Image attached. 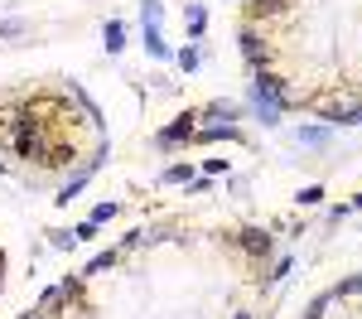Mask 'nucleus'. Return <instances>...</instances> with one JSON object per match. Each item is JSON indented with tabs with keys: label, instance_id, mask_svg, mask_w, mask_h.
Wrapping results in <instances>:
<instances>
[{
	"label": "nucleus",
	"instance_id": "1",
	"mask_svg": "<svg viewBox=\"0 0 362 319\" xmlns=\"http://www.w3.org/2000/svg\"><path fill=\"white\" fill-rule=\"evenodd\" d=\"M251 97H256V112L266 116V121H276V116H280V92H276L271 78H256V83H251Z\"/></svg>",
	"mask_w": 362,
	"mask_h": 319
},
{
	"label": "nucleus",
	"instance_id": "2",
	"mask_svg": "<svg viewBox=\"0 0 362 319\" xmlns=\"http://www.w3.org/2000/svg\"><path fill=\"white\" fill-rule=\"evenodd\" d=\"M194 131H198L194 116H179V121H174V126H165L155 141H160V145H184V141H194Z\"/></svg>",
	"mask_w": 362,
	"mask_h": 319
},
{
	"label": "nucleus",
	"instance_id": "3",
	"mask_svg": "<svg viewBox=\"0 0 362 319\" xmlns=\"http://www.w3.org/2000/svg\"><path fill=\"white\" fill-rule=\"evenodd\" d=\"M242 54H247L251 68H261V63L271 58V49H266V39H261L256 29H242Z\"/></svg>",
	"mask_w": 362,
	"mask_h": 319
},
{
	"label": "nucleus",
	"instance_id": "4",
	"mask_svg": "<svg viewBox=\"0 0 362 319\" xmlns=\"http://www.w3.org/2000/svg\"><path fill=\"white\" fill-rule=\"evenodd\" d=\"M198 145H213V141H237V126H198L194 131Z\"/></svg>",
	"mask_w": 362,
	"mask_h": 319
},
{
	"label": "nucleus",
	"instance_id": "5",
	"mask_svg": "<svg viewBox=\"0 0 362 319\" xmlns=\"http://www.w3.org/2000/svg\"><path fill=\"white\" fill-rule=\"evenodd\" d=\"M242 247H247L251 257H261V252H271V232H261V228H247V232H242Z\"/></svg>",
	"mask_w": 362,
	"mask_h": 319
},
{
	"label": "nucleus",
	"instance_id": "6",
	"mask_svg": "<svg viewBox=\"0 0 362 319\" xmlns=\"http://www.w3.org/2000/svg\"><path fill=\"white\" fill-rule=\"evenodd\" d=\"M102 34H107V49H112V54H121V49H126V25H121V20H112Z\"/></svg>",
	"mask_w": 362,
	"mask_h": 319
},
{
	"label": "nucleus",
	"instance_id": "7",
	"mask_svg": "<svg viewBox=\"0 0 362 319\" xmlns=\"http://www.w3.org/2000/svg\"><path fill=\"white\" fill-rule=\"evenodd\" d=\"M145 49H150V58H169V44L160 39V29H145Z\"/></svg>",
	"mask_w": 362,
	"mask_h": 319
},
{
	"label": "nucleus",
	"instance_id": "8",
	"mask_svg": "<svg viewBox=\"0 0 362 319\" xmlns=\"http://www.w3.org/2000/svg\"><path fill=\"white\" fill-rule=\"evenodd\" d=\"M116 257H121V252H102V257L92 261V266H87L83 276H102V271H107V266H116Z\"/></svg>",
	"mask_w": 362,
	"mask_h": 319
},
{
	"label": "nucleus",
	"instance_id": "9",
	"mask_svg": "<svg viewBox=\"0 0 362 319\" xmlns=\"http://www.w3.org/2000/svg\"><path fill=\"white\" fill-rule=\"evenodd\" d=\"M184 179H194V170H189V165H174V170L160 174V184H184Z\"/></svg>",
	"mask_w": 362,
	"mask_h": 319
},
{
	"label": "nucleus",
	"instance_id": "10",
	"mask_svg": "<svg viewBox=\"0 0 362 319\" xmlns=\"http://www.w3.org/2000/svg\"><path fill=\"white\" fill-rule=\"evenodd\" d=\"M184 25H189V34H203V29H208V15H203L198 5H189V20H184Z\"/></svg>",
	"mask_w": 362,
	"mask_h": 319
},
{
	"label": "nucleus",
	"instance_id": "11",
	"mask_svg": "<svg viewBox=\"0 0 362 319\" xmlns=\"http://www.w3.org/2000/svg\"><path fill=\"white\" fill-rule=\"evenodd\" d=\"M251 10H256V15H280L285 0H251Z\"/></svg>",
	"mask_w": 362,
	"mask_h": 319
},
{
	"label": "nucleus",
	"instance_id": "12",
	"mask_svg": "<svg viewBox=\"0 0 362 319\" xmlns=\"http://www.w3.org/2000/svg\"><path fill=\"white\" fill-rule=\"evenodd\" d=\"M73 237H78V242H92V237H97V223H92V218H87V223H78V228H73Z\"/></svg>",
	"mask_w": 362,
	"mask_h": 319
},
{
	"label": "nucleus",
	"instance_id": "13",
	"mask_svg": "<svg viewBox=\"0 0 362 319\" xmlns=\"http://www.w3.org/2000/svg\"><path fill=\"white\" fill-rule=\"evenodd\" d=\"M116 213H121V203H102V208L92 213V223H107V218H116Z\"/></svg>",
	"mask_w": 362,
	"mask_h": 319
},
{
	"label": "nucleus",
	"instance_id": "14",
	"mask_svg": "<svg viewBox=\"0 0 362 319\" xmlns=\"http://www.w3.org/2000/svg\"><path fill=\"white\" fill-rule=\"evenodd\" d=\"M179 68H189V73H194V68H198V49H184V54H179Z\"/></svg>",
	"mask_w": 362,
	"mask_h": 319
},
{
	"label": "nucleus",
	"instance_id": "15",
	"mask_svg": "<svg viewBox=\"0 0 362 319\" xmlns=\"http://www.w3.org/2000/svg\"><path fill=\"white\" fill-rule=\"evenodd\" d=\"M20 29H25V25H20V20H5V25H0V39H15Z\"/></svg>",
	"mask_w": 362,
	"mask_h": 319
},
{
	"label": "nucleus",
	"instance_id": "16",
	"mask_svg": "<svg viewBox=\"0 0 362 319\" xmlns=\"http://www.w3.org/2000/svg\"><path fill=\"white\" fill-rule=\"evenodd\" d=\"M319 199H324V189H319V184H309L305 194H300V203H319Z\"/></svg>",
	"mask_w": 362,
	"mask_h": 319
},
{
	"label": "nucleus",
	"instance_id": "17",
	"mask_svg": "<svg viewBox=\"0 0 362 319\" xmlns=\"http://www.w3.org/2000/svg\"><path fill=\"white\" fill-rule=\"evenodd\" d=\"M25 319H44V310H29V315Z\"/></svg>",
	"mask_w": 362,
	"mask_h": 319
},
{
	"label": "nucleus",
	"instance_id": "18",
	"mask_svg": "<svg viewBox=\"0 0 362 319\" xmlns=\"http://www.w3.org/2000/svg\"><path fill=\"white\" fill-rule=\"evenodd\" d=\"M353 203H358V208H362V194H358V199H353Z\"/></svg>",
	"mask_w": 362,
	"mask_h": 319
}]
</instances>
